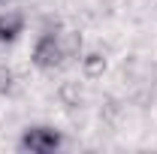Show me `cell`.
Masks as SVG:
<instances>
[{"mask_svg":"<svg viewBox=\"0 0 157 154\" xmlns=\"http://www.w3.org/2000/svg\"><path fill=\"white\" fill-rule=\"evenodd\" d=\"M18 145H21V151H30V154H52V151H58L60 145H63V133L55 130V127H45V124L27 127L21 133Z\"/></svg>","mask_w":157,"mask_h":154,"instance_id":"1","label":"cell"},{"mask_svg":"<svg viewBox=\"0 0 157 154\" xmlns=\"http://www.w3.org/2000/svg\"><path fill=\"white\" fill-rule=\"evenodd\" d=\"M30 60H33V67H39V70H58V67H63V52H60V42H58V33L55 30H45L42 37L33 42V52H30Z\"/></svg>","mask_w":157,"mask_h":154,"instance_id":"2","label":"cell"},{"mask_svg":"<svg viewBox=\"0 0 157 154\" xmlns=\"http://www.w3.org/2000/svg\"><path fill=\"white\" fill-rule=\"evenodd\" d=\"M21 33H24V12H18V9L0 12V42L9 45V42H15Z\"/></svg>","mask_w":157,"mask_h":154,"instance_id":"3","label":"cell"},{"mask_svg":"<svg viewBox=\"0 0 157 154\" xmlns=\"http://www.w3.org/2000/svg\"><path fill=\"white\" fill-rule=\"evenodd\" d=\"M78 60H82V73H85L88 79H100L103 73H106V67H109V60H106L103 52H85Z\"/></svg>","mask_w":157,"mask_h":154,"instance_id":"4","label":"cell"},{"mask_svg":"<svg viewBox=\"0 0 157 154\" xmlns=\"http://www.w3.org/2000/svg\"><path fill=\"white\" fill-rule=\"evenodd\" d=\"M63 58H82V33L78 30H55Z\"/></svg>","mask_w":157,"mask_h":154,"instance_id":"5","label":"cell"},{"mask_svg":"<svg viewBox=\"0 0 157 154\" xmlns=\"http://www.w3.org/2000/svg\"><path fill=\"white\" fill-rule=\"evenodd\" d=\"M58 97L63 106H78L82 103V88H78V82H63L58 88Z\"/></svg>","mask_w":157,"mask_h":154,"instance_id":"6","label":"cell"},{"mask_svg":"<svg viewBox=\"0 0 157 154\" xmlns=\"http://www.w3.org/2000/svg\"><path fill=\"white\" fill-rule=\"evenodd\" d=\"M15 91V76H12V70H0V94H12Z\"/></svg>","mask_w":157,"mask_h":154,"instance_id":"7","label":"cell"},{"mask_svg":"<svg viewBox=\"0 0 157 154\" xmlns=\"http://www.w3.org/2000/svg\"><path fill=\"white\" fill-rule=\"evenodd\" d=\"M0 3H6V0H0Z\"/></svg>","mask_w":157,"mask_h":154,"instance_id":"8","label":"cell"}]
</instances>
